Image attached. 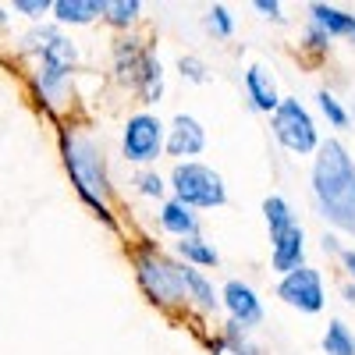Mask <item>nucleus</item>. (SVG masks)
Listing matches in <instances>:
<instances>
[{
  "mask_svg": "<svg viewBox=\"0 0 355 355\" xmlns=\"http://www.w3.org/2000/svg\"><path fill=\"white\" fill-rule=\"evenodd\" d=\"M313 192L323 217L345 231H355V164L341 142L320 146L313 167Z\"/></svg>",
  "mask_w": 355,
  "mask_h": 355,
  "instance_id": "obj_1",
  "label": "nucleus"
},
{
  "mask_svg": "<svg viewBox=\"0 0 355 355\" xmlns=\"http://www.w3.org/2000/svg\"><path fill=\"white\" fill-rule=\"evenodd\" d=\"M64 160H68V171L78 185V196L93 206L103 220H110V214H107V171H103L96 146L85 135H64Z\"/></svg>",
  "mask_w": 355,
  "mask_h": 355,
  "instance_id": "obj_2",
  "label": "nucleus"
},
{
  "mask_svg": "<svg viewBox=\"0 0 355 355\" xmlns=\"http://www.w3.org/2000/svg\"><path fill=\"white\" fill-rule=\"evenodd\" d=\"M28 46L40 50L43 57V75H40V89L46 96H57V89L64 85L71 64H75V46L61 36V33H53V28H43V33H33L28 36Z\"/></svg>",
  "mask_w": 355,
  "mask_h": 355,
  "instance_id": "obj_3",
  "label": "nucleus"
},
{
  "mask_svg": "<svg viewBox=\"0 0 355 355\" xmlns=\"http://www.w3.org/2000/svg\"><path fill=\"white\" fill-rule=\"evenodd\" d=\"M174 192L182 206H220L227 199L220 174L202 164H178L174 167Z\"/></svg>",
  "mask_w": 355,
  "mask_h": 355,
  "instance_id": "obj_4",
  "label": "nucleus"
},
{
  "mask_svg": "<svg viewBox=\"0 0 355 355\" xmlns=\"http://www.w3.org/2000/svg\"><path fill=\"white\" fill-rule=\"evenodd\" d=\"M139 281L146 288V295H150L153 302L160 306H171V302H185L189 291H185V281H182V266H174L153 252L139 256Z\"/></svg>",
  "mask_w": 355,
  "mask_h": 355,
  "instance_id": "obj_5",
  "label": "nucleus"
},
{
  "mask_svg": "<svg viewBox=\"0 0 355 355\" xmlns=\"http://www.w3.org/2000/svg\"><path fill=\"white\" fill-rule=\"evenodd\" d=\"M274 135L295 153H309L316 150V128L313 117L306 114V107L299 100H281L274 110Z\"/></svg>",
  "mask_w": 355,
  "mask_h": 355,
  "instance_id": "obj_6",
  "label": "nucleus"
},
{
  "mask_svg": "<svg viewBox=\"0 0 355 355\" xmlns=\"http://www.w3.org/2000/svg\"><path fill=\"white\" fill-rule=\"evenodd\" d=\"M160 142H164L160 121L150 117V114H139L125 128V157L135 160V164H146V160H153L160 153Z\"/></svg>",
  "mask_w": 355,
  "mask_h": 355,
  "instance_id": "obj_7",
  "label": "nucleus"
},
{
  "mask_svg": "<svg viewBox=\"0 0 355 355\" xmlns=\"http://www.w3.org/2000/svg\"><path fill=\"white\" fill-rule=\"evenodd\" d=\"M281 299H284L288 306L306 309V313L323 309V284H320V274L309 270V266L291 270V274L281 281Z\"/></svg>",
  "mask_w": 355,
  "mask_h": 355,
  "instance_id": "obj_8",
  "label": "nucleus"
},
{
  "mask_svg": "<svg viewBox=\"0 0 355 355\" xmlns=\"http://www.w3.org/2000/svg\"><path fill=\"white\" fill-rule=\"evenodd\" d=\"M206 146V135H202V125L189 114H178L174 125H171V139H167V150L174 157H196Z\"/></svg>",
  "mask_w": 355,
  "mask_h": 355,
  "instance_id": "obj_9",
  "label": "nucleus"
},
{
  "mask_svg": "<svg viewBox=\"0 0 355 355\" xmlns=\"http://www.w3.org/2000/svg\"><path fill=\"white\" fill-rule=\"evenodd\" d=\"M224 302H227L234 323H259V316H263V306L256 299V291L249 284H242V281H231L224 288Z\"/></svg>",
  "mask_w": 355,
  "mask_h": 355,
  "instance_id": "obj_10",
  "label": "nucleus"
},
{
  "mask_svg": "<svg viewBox=\"0 0 355 355\" xmlns=\"http://www.w3.org/2000/svg\"><path fill=\"white\" fill-rule=\"evenodd\" d=\"M299 263H302V227H288L281 234H274V266L284 274L291 270H299Z\"/></svg>",
  "mask_w": 355,
  "mask_h": 355,
  "instance_id": "obj_11",
  "label": "nucleus"
},
{
  "mask_svg": "<svg viewBox=\"0 0 355 355\" xmlns=\"http://www.w3.org/2000/svg\"><path fill=\"white\" fill-rule=\"evenodd\" d=\"M245 89H249V96H252V107L256 110H277V85H274V78H270V71L266 68H249V75H245Z\"/></svg>",
  "mask_w": 355,
  "mask_h": 355,
  "instance_id": "obj_12",
  "label": "nucleus"
},
{
  "mask_svg": "<svg viewBox=\"0 0 355 355\" xmlns=\"http://www.w3.org/2000/svg\"><path fill=\"white\" fill-rule=\"evenodd\" d=\"M313 25H316V33H323V36H355V18L338 11V8L316 4L313 8Z\"/></svg>",
  "mask_w": 355,
  "mask_h": 355,
  "instance_id": "obj_13",
  "label": "nucleus"
},
{
  "mask_svg": "<svg viewBox=\"0 0 355 355\" xmlns=\"http://www.w3.org/2000/svg\"><path fill=\"white\" fill-rule=\"evenodd\" d=\"M53 11H57L61 21L82 25V21H93L96 15H103V4H96V0H57Z\"/></svg>",
  "mask_w": 355,
  "mask_h": 355,
  "instance_id": "obj_14",
  "label": "nucleus"
},
{
  "mask_svg": "<svg viewBox=\"0 0 355 355\" xmlns=\"http://www.w3.org/2000/svg\"><path fill=\"white\" fill-rule=\"evenodd\" d=\"M135 82L142 85V96L146 103H157L160 93H164V75H160V61H153V57H142V64H139V75Z\"/></svg>",
  "mask_w": 355,
  "mask_h": 355,
  "instance_id": "obj_15",
  "label": "nucleus"
},
{
  "mask_svg": "<svg viewBox=\"0 0 355 355\" xmlns=\"http://www.w3.org/2000/svg\"><path fill=\"white\" fill-rule=\"evenodd\" d=\"M160 224H164L167 231H174V234H182V239H185V234H189V239L196 234V217L185 210L182 202H167L164 214H160Z\"/></svg>",
  "mask_w": 355,
  "mask_h": 355,
  "instance_id": "obj_16",
  "label": "nucleus"
},
{
  "mask_svg": "<svg viewBox=\"0 0 355 355\" xmlns=\"http://www.w3.org/2000/svg\"><path fill=\"white\" fill-rule=\"evenodd\" d=\"M323 348H327V355H355V338L348 334V327H345L341 320H334L331 327H327Z\"/></svg>",
  "mask_w": 355,
  "mask_h": 355,
  "instance_id": "obj_17",
  "label": "nucleus"
},
{
  "mask_svg": "<svg viewBox=\"0 0 355 355\" xmlns=\"http://www.w3.org/2000/svg\"><path fill=\"white\" fill-rule=\"evenodd\" d=\"M182 281H185V291H192V299H196L199 306H206V309L217 306V295H214L210 284H206L202 274H196V270H189V266H182Z\"/></svg>",
  "mask_w": 355,
  "mask_h": 355,
  "instance_id": "obj_18",
  "label": "nucleus"
},
{
  "mask_svg": "<svg viewBox=\"0 0 355 355\" xmlns=\"http://www.w3.org/2000/svg\"><path fill=\"white\" fill-rule=\"evenodd\" d=\"M263 214H266V224H270V239L274 234H281V231H288L295 220H291V210H288V202L284 199H266L263 202Z\"/></svg>",
  "mask_w": 355,
  "mask_h": 355,
  "instance_id": "obj_19",
  "label": "nucleus"
},
{
  "mask_svg": "<svg viewBox=\"0 0 355 355\" xmlns=\"http://www.w3.org/2000/svg\"><path fill=\"white\" fill-rule=\"evenodd\" d=\"M178 252H182L185 259H192V263H202V266H214V263H217V252L206 245L202 239H185V242H178Z\"/></svg>",
  "mask_w": 355,
  "mask_h": 355,
  "instance_id": "obj_20",
  "label": "nucleus"
},
{
  "mask_svg": "<svg viewBox=\"0 0 355 355\" xmlns=\"http://www.w3.org/2000/svg\"><path fill=\"white\" fill-rule=\"evenodd\" d=\"M103 15L110 25H128L139 15V0H117V4H103Z\"/></svg>",
  "mask_w": 355,
  "mask_h": 355,
  "instance_id": "obj_21",
  "label": "nucleus"
},
{
  "mask_svg": "<svg viewBox=\"0 0 355 355\" xmlns=\"http://www.w3.org/2000/svg\"><path fill=\"white\" fill-rule=\"evenodd\" d=\"M316 100H320V107H323V114H327V117H331V121H334L338 128H345V125H348V114L341 110V103H338V100H334L331 93H320Z\"/></svg>",
  "mask_w": 355,
  "mask_h": 355,
  "instance_id": "obj_22",
  "label": "nucleus"
},
{
  "mask_svg": "<svg viewBox=\"0 0 355 355\" xmlns=\"http://www.w3.org/2000/svg\"><path fill=\"white\" fill-rule=\"evenodd\" d=\"M210 25L217 28V33H220V36H227V33H231V15H227V11H224L220 4H217V8L210 11Z\"/></svg>",
  "mask_w": 355,
  "mask_h": 355,
  "instance_id": "obj_23",
  "label": "nucleus"
},
{
  "mask_svg": "<svg viewBox=\"0 0 355 355\" xmlns=\"http://www.w3.org/2000/svg\"><path fill=\"white\" fill-rule=\"evenodd\" d=\"M182 71H185L192 82H202V78H206V71H202V64L196 61V57H182Z\"/></svg>",
  "mask_w": 355,
  "mask_h": 355,
  "instance_id": "obj_24",
  "label": "nucleus"
},
{
  "mask_svg": "<svg viewBox=\"0 0 355 355\" xmlns=\"http://www.w3.org/2000/svg\"><path fill=\"white\" fill-rule=\"evenodd\" d=\"M139 185H142L146 196H160V192H164V182H160L157 174H142V178H139Z\"/></svg>",
  "mask_w": 355,
  "mask_h": 355,
  "instance_id": "obj_25",
  "label": "nucleus"
},
{
  "mask_svg": "<svg viewBox=\"0 0 355 355\" xmlns=\"http://www.w3.org/2000/svg\"><path fill=\"white\" fill-rule=\"evenodd\" d=\"M15 8H18V11H25V15H33V18H36V15H43V11H46V0H18V4H15Z\"/></svg>",
  "mask_w": 355,
  "mask_h": 355,
  "instance_id": "obj_26",
  "label": "nucleus"
},
{
  "mask_svg": "<svg viewBox=\"0 0 355 355\" xmlns=\"http://www.w3.org/2000/svg\"><path fill=\"white\" fill-rule=\"evenodd\" d=\"M214 355H249V352L234 348V345H217V348H214Z\"/></svg>",
  "mask_w": 355,
  "mask_h": 355,
  "instance_id": "obj_27",
  "label": "nucleus"
},
{
  "mask_svg": "<svg viewBox=\"0 0 355 355\" xmlns=\"http://www.w3.org/2000/svg\"><path fill=\"white\" fill-rule=\"evenodd\" d=\"M256 8L266 11V15H277V4H270V0H256Z\"/></svg>",
  "mask_w": 355,
  "mask_h": 355,
  "instance_id": "obj_28",
  "label": "nucleus"
},
{
  "mask_svg": "<svg viewBox=\"0 0 355 355\" xmlns=\"http://www.w3.org/2000/svg\"><path fill=\"white\" fill-rule=\"evenodd\" d=\"M345 263H348V270H352V277H355V252H345Z\"/></svg>",
  "mask_w": 355,
  "mask_h": 355,
  "instance_id": "obj_29",
  "label": "nucleus"
},
{
  "mask_svg": "<svg viewBox=\"0 0 355 355\" xmlns=\"http://www.w3.org/2000/svg\"><path fill=\"white\" fill-rule=\"evenodd\" d=\"M0 21H4V15H0Z\"/></svg>",
  "mask_w": 355,
  "mask_h": 355,
  "instance_id": "obj_30",
  "label": "nucleus"
}]
</instances>
